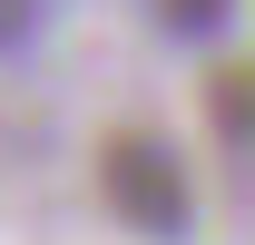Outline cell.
Masks as SVG:
<instances>
[{
    "mask_svg": "<svg viewBox=\"0 0 255 245\" xmlns=\"http://www.w3.org/2000/svg\"><path fill=\"white\" fill-rule=\"evenodd\" d=\"M98 206L118 216L137 245H187V226H196V177H187V157L167 147L157 127H118V137L98 147Z\"/></svg>",
    "mask_w": 255,
    "mask_h": 245,
    "instance_id": "6da1fadb",
    "label": "cell"
},
{
    "mask_svg": "<svg viewBox=\"0 0 255 245\" xmlns=\"http://www.w3.org/2000/svg\"><path fill=\"white\" fill-rule=\"evenodd\" d=\"M147 10H157L167 39H216L226 20H236V0H147Z\"/></svg>",
    "mask_w": 255,
    "mask_h": 245,
    "instance_id": "7a4b0ae2",
    "label": "cell"
},
{
    "mask_svg": "<svg viewBox=\"0 0 255 245\" xmlns=\"http://www.w3.org/2000/svg\"><path fill=\"white\" fill-rule=\"evenodd\" d=\"M206 108H216L226 137H255V69H226L216 89H206Z\"/></svg>",
    "mask_w": 255,
    "mask_h": 245,
    "instance_id": "3957f363",
    "label": "cell"
},
{
    "mask_svg": "<svg viewBox=\"0 0 255 245\" xmlns=\"http://www.w3.org/2000/svg\"><path fill=\"white\" fill-rule=\"evenodd\" d=\"M39 30V0H0V39H30Z\"/></svg>",
    "mask_w": 255,
    "mask_h": 245,
    "instance_id": "277c9868",
    "label": "cell"
}]
</instances>
